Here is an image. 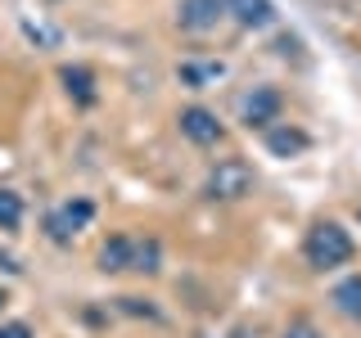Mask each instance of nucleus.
I'll return each instance as SVG.
<instances>
[{"mask_svg": "<svg viewBox=\"0 0 361 338\" xmlns=\"http://www.w3.org/2000/svg\"><path fill=\"white\" fill-rule=\"evenodd\" d=\"M0 338H32V330L23 320H9V325H0Z\"/></svg>", "mask_w": 361, "mask_h": 338, "instance_id": "dca6fc26", "label": "nucleus"}, {"mask_svg": "<svg viewBox=\"0 0 361 338\" xmlns=\"http://www.w3.org/2000/svg\"><path fill=\"white\" fill-rule=\"evenodd\" d=\"M23 225V199L14 189H0V230H18Z\"/></svg>", "mask_w": 361, "mask_h": 338, "instance_id": "ddd939ff", "label": "nucleus"}, {"mask_svg": "<svg viewBox=\"0 0 361 338\" xmlns=\"http://www.w3.org/2000/svg\"><path fill=\"white\" fill-rule=\"evenodd\" d=\"M240 113H244V127H271V122L280 118V90L276 86H253L244 95Z\"/></svg>", "mask_w": 361, "mask_h": 338, "instance_id": "20e7f679", "label": "nucleus"}, {"mask_svg": "<svg viewBox=\"0 0 361 338\" xmlns=\"http://www.w3.org/2000/svg\"><path fill=\"white\" fill-rule=\"evenodd\" d=\"M302 253H307V262L316 270H334V266H343L348 257H353V239H348V230L338 221H321V225L307 230Z\"/></svg>", "mask_w": 361, "mask_h": 338, "instance_id": "f257e3e1", "label": "nucleus"}, {"mask_svg": "<svg viewBox=\"0 0 361 338\" xmlns=\"http://www.w3.org/2000/svg\"><path fill=\"white\" fill-rule=\"evenodd\" d=\"M63 86L77 104H95V77H90L86 68H63Z\"/></svg>", "mask_w": 361, "mask_h": 338, "instance_id": "9b49d317", "label": "nucleus"}, {"mask_svg": "<svg viewBox=\"0 0 361 338\" xmlns=\"http://www.w3.org/2000/svg\"><path fill=\"white\" fill-rule=\"evenodd\" d=\"M180 135H190L195 144H217L221 140V122L208 108H185L180 113Z\"/></svg>", "mask_w": 361, "mask_h": 338, "instance_id": "423d86ee", "label": "nucleus"}, {"mask_svg": "<svg viewBox=\"0 0 361 338\" xmlns=\"http://www.w3.org/2000/svg\"><path fill=\"white\" fill-rule=\"evenodd\" d=\"M90 217H95V203L90 199H73V203H63V208H54L50 217H45V230H50V239L54 244H68L73 234H82Z\"/></svg>", "mask_w": 361, "mask_h": 338, "instance_id": "7ed1b4c3", "label": "nucleus"}, {"mask_svg": "<svg viewBox=\"0 0 361 338\" xmlns=\"http://www.w3.org/2000/svg\"><path fill=\"white\" fill-rule=\"evenodd\" d=\"M226 14L240 23V27H267L276 18V5L271 0H226Z\"/></svg>", "mask_w": 361, "mask_h": 338, "instance_id": "0eeeda50", "label": "nucleus"}, {"mask_svg": "<svg viewBox=\"0 0 361 338\" xmlns=\"http://www.w3.org/2000/svg\"><path fill=\"white\" fill-rule=\"evenodd\" d=\"M0 307H5V289H0Z\"/></svg>", "mask_w": 361, "mask_h": 338, "instance_id": "f3484780", "label": "nucleus"}, {"mask_svg": "<svg viewBox=\"0 0 361 338\" xmlns=\"http://www.w3.org/2000/svg\"><path fill=\"white\" fill-rule=\"evenodd\" d=\"M226 18V0H180L176 23L185 32H212Z\"/></svg>", "mask_w": 361, "mask_h": 338, "instance_id": "39448f33", "label": "nucleus"}, {"mask_svg": "<svg viewBox=\"0 0 361 338\" xmlns=\"http://www.w3.org/2000/svg\"><path fill=\"white\" fill-rule=\"evenodd\" d=\"M135 262V239L131 234H113V239L99 248V266L104 270H131Z\"/></svg>", "mask_w": 361, "mask_h": 338, "instance_id": "1a4fd4ad", "label": "nucleus"}, {"mask_svg": "<svg viewBox=\"0 0 361 338\" xmlns=\"http://www.w3.org/2000/svg\"><path fill=\"white\" fill-rule=\"evenodd\" d=\"M158 257H163L158 239H135V262H131V270H145V275H154V270H158Z\"/></svg>", "mask_w": 361, "mask_h": 338, "instance_id": "4468645a", "label": "nucleus"}, {"mask_svg": "<svg viewBox=\"0 0 361 338\" xmlns=\"http://www.w3.org/2000/svg\"><path fill=\"white\" fill-rule=\"evenodd\" d=\"M334 302H338V311H343V315H353V320H361V275L343 280V284L334 289Z\"/></svg>", "mask_w": 361, "mask_h": 338, "instance_id": "f8f14e48", "label": "nucleus"}, {"mask_svg": "<svg viewBox=\"0 0 361 338\" xmlns=\"http://www.w3.org/2000/svg\"><path fill=\"white\" fill-rule=\"evenodd\" d=\"M267 149L276 158H293V154L307 149V135H302L298 127H271L267 131Z\"/></svg>", "mask_w": 361, "mask_h": 338, "instance_id": "9d476101", "label": "nucleus"}, {"mask_svg": "<svg viewBox=\"0 0 361 338\" xmlns=\"http://www.w3.org/2000/svg\"><path fill=\"white\" fill-rule=\"evenodd\" d=\"M248 189H253V167H248L244 158H226V163L212 167V176H208L212 199H244Z\"/></svg>", "mask_w": 361, "mask_h": 338, "instance_id": "f03ea898", "label": "nucleus"}, {"mask_svg": "<svg viewBox=\"0 0 361 338\" xmlns=\"http://www.w3.org/2000/svg\"><path fill=\"white\" fill-rule=\"evenodd\" d=\"M285 338H321V330L307 325V320H298V325H289V330H285Z\"/></svg>", "mask_w": 361, "mask_h": 338, "instance_id": "2eb2a0df", "label": "nucleus"}, {"mask_svg": "<svg viewBox=\"0 0 361 338\" xmlns=\"http://www.w3.org/2000/svg\"><path fill=\"white\" fill-rule=\"evenodd\" d=\"M226 77V63H217V59H185L180 63V86H195V90H203V86H212V82H221Z\"/></svg>", "mask_w": 361, "mask_h": 338, "instance_id": "6e6552de", "label": "nucleus"}]
</instances>
